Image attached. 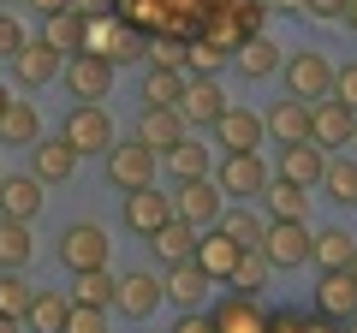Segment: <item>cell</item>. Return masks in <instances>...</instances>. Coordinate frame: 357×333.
<instances>
[{
  "mask_svg": "<svg viewBox=\"0 0 357 333\" xmlns=\"http://www.w3.org/2000/svg\"><path fill=\"white\" fill-rule=\"evenodd\" d=\"M262 125H268V137H274V143H304L310 137V102L280 95V102L262 114Z\"/></svg>",
  "mask_w": 357,
  "mask_h": 333,
  "instance_id": "cell-24",
  "label": "cell"
},
{
  "mask_svg": "<svg viewBox=\"0 0 357 333\" xmlns=\"http://www.w3.org/2000/svg\"><path fill=\"white\" fill-rule=\"evenodd\" d=\"M262 137H268V125H262V114H250V107H227V114L215 119V143L227 155H256Z\"/></svg>",
  "mask_w": 357,
  "mask_h": 333,
  "instance_id": "cell-13",
  "label": "cell"
},
{
  "mask_svg": "<svg viewBox=\"0 0 357 333\" xmlns=\"http://www.w3.org/2000/svg\"><path fill=\"white\" fill-rule=\"evenodd\" d=\"M333 102H345L357 114V60L351 65H333Z\"/></svg>",
  "mask_w": 357,
  "mask_h": 333,
  "instance_id": "cell-43",
  "label": "cell"
},
{
  "mask_svg": "<svg viewBox=\"0 0 357 333\" xmlns=\"http://www.w3.org/2000/svg\"><path fill=\"white\" fill-rule=\"evenodd\" d=\"M321 191L333 196L340 208H357V161L345 155H328V173H321Z\"/></svg>",
  "mask_w": 357,
  "mask_h": 333,
  "instance_id": "cell-37",
  "label": "cell"
},
{
  "mask_svg": "<svg viewBox=\"0 0 357 333\" xmlns=\"http://www.w3.org/2000/svg\"><path fill=\"white\" fill-rule=\"evenodd\" d=\"M84 24H89V18L77 13V6H66V13L42 18V42H48L60 60H66V54H84Z\"/></svg>",
  "mask_w": 357,
  "mask_h": 333,
  "instance_id": "cell-25",
  "label": "cell"
},
{
  "mask_svg": "<svg viewBox=\"0 0 357 333\" xmlns=\"http://www.w3.org/2000/svg\"><path fill=\"white\" fill-rule=\"evenodd\" d=\"M227 42L220 36H197V42H185V77H220V65H227Z\"/></svg>",
  "mask_w": 357,
  "mask_h": 333,
  "instance_id": "cell-33",
  "label": "cell"
},
{
  "mask_svg": "<svg viewBox=\"0 0 357 333\" xmlns=\"http://www.w3.org/2000/svg\"><path fill=\"white\" fill-rule=\"evenodd\" d=\"M60 65H66V60H60V54H54L42 36H36V42H24V48L13 54V77L24 84V90H42V84H54V77H60Z\"/></svg>",
  "mask_w": 357,
  "mask_h": 333,
  "instance_id": "cell-18",
  "label": "cell"
},
{
  "mask_svg": "<svg viewBox=\"0 0 357 333\" xmlns=\"http://www.w3.org/2000/svg\"><path fill=\"white\" fill-rule=\"evenodd\" d=\"M24 42H30V36H24V30H18V18H13V13H0V54L13 60V54L24 48Z\"/></svg>",
  "mask_w": 357,
  "mask_h": 333,
  "instance_id": "cell-44",
  "label": "cell"
},
{
  "mask_svg": "<svg viewBox=\"0 0 357 333\" xmlns=\"http://www.w3.org/2000/svg\"><path fill=\"white\" fill-rule=\"evenodd\" d=\"M161 292L173 297L178 309H203V297L215 292V280H208L197 262H173V268H167V280H161Z\"/></svg>",
  "mask_w": 357,
  "mask_h": 333,
  "instance_id": "cell-23",
  "label": "cell"
},
{
  "mask_svg": "<svg viewBox=\"0 0 357 333\" xmlns=\"http://www.w3.org/2000/svg\"><path fill=\"white\" fill-rule=\"evenodd\" d=\"M178 90H185V72H167V65L143 72V107H178Z\"/></svg>",
  "mask_w": 357,
  "mask_h": 333,
  "instance_id": "cell-39",
  "label": "cell"
},
{
  "mask_svg": "<svg viewBox=\"0 0 357 333\" xmlns=\"http://www.w3.org/2000/svg\"><path fill=\"white\" fill-rule=\"evenodd\" d=\"M304 6H310L316 18H340V13H345V0H304Z\"/></svg>",
  "mask_w": 357,
  "mask_h": 333,
  "instance_id": "cell-46",
  "label": "cell"
},
{
  "mask_svg": "<svg viewBox=\"0 0 357 333\" xmlns=\"http://www.w3.org/2000/svg\"><path fill=\"white\" fill-rule=\"evenodd\" d=\"M60 137L72 143L77 155H107V149L119 143V131H114V119H107L102 102H72V114H66Z\"/></svg>",
  "mask_w": 357,
  "mask_h": 333,
  "instance_id": "cell-2",
  "label": "cell"
},
{
  "mask_svg": "<svg viewBox=\"0 0 357 333\" xmlns=\"http://www.w3.org/2000/svg\"><path fill=\"white\" fill-rule=\"evenodd\" d=\"M155 161H161V155L143 149L137 137H131V143H114V149L102 155L107 185H114V191H143V185H155Z\"/></svg>",
  "mask_w": 357,
  "mask_h": 333,
  "instance_id": "cell-5",
  "label": "cell"
},
{
  "mask_svg": "<svg viewBox=\"0 0 357 333\" xmlns=\"http://www.w3.org/2000/svg\"><path fill=\"white\" fill-rule=\"evenodd\" d=\"M119 215H126V226L137 232V238H149V232L173 215V196L155 191V185H143V191H126V208H119Z\"/></svg>",
  "mask_w": 357,
  "mask_h": 333,
  "instance_id": "cell-19",
  "label": "cell"
},
{
  "mask_svg": "<svg viewBox=\"0 0 357 333\" xmlns=\"http://www.w3.org/2000/svg\"><path fill=\"white\" fill-rule=\"evenodd\" d=\"M357 137V114L345 102H316L310 107V143H316V149H345V143Z\"/></svg>",
  "mask_w": 357,
  "mask_h": 333,
  "instance_id": "cell-12",
  "label": "cell"
},
{
  "mask_svg": "<svg viewBox=\"0 0 357 333\" xmlns=\"http://www.w3.org/2000/svg\"><path fill=\"white\" fill-rule=\"evenodd\" d=\"M351 143H357V137H351Z\"/></svg>",
  "mask_w": 357,
  "mask_h": 333,
  "instance_id": "cell-55",
  "label": "cell"
},
{
  "mask_svg": "<svg viewBox=\"0 0 357 333\" xmlns=\"http://www.w3.org/2000/svg\"><path fill=\"white\" fill-rule=\"evenodd\" d=\"M66 333H107V309L72 304V316H66Z\"/></svg>",
  "mask_w": 357,
  "mask_h": 333,
  "instance_id": "cell-42",
  "label": "cell"
},
{
  "mask_svg": "<svg viewBox=\"0 0 357 333\" xmlns=\"http://www.w3.org/2000/svg\"><path fill=\"white\" fill-rule=\"evenodd\" d=\"M84 54H96V60H107V65H131V60H149V42H143L137 24H119V18L96 13L84 24Z\"/></svg>",
  "mask_w": 357,
  "mask_h": 333,
  "instance_id": "cell-1",
  "label": "cell"
},
{
  "mask_svg": "<svg viewBox=\"0 0 357 333\" xmlns=\"http://www.w3.org/2000/svg\"><path fill=\"white\" fill-rule=\"evenodd\" d=\"M149 65L185 72V42H178V36H155V42H149Z\"/></svg>",
  "mask_w": 357,
  "mask_h": 333,
  "instance_id": "cell-41",
  "label": "cell"
},
{
  "mask_svg": "<svg viewBox=\"0 0 357 333\" xmlns=\"http://www.w3.org/2000/svg\"><path fill=\"white\" fill-rule=\"evenodd\" d=\"M66 90H72V102H102V95H114V65L96 60V54H72V60L60 65Z\"/></svg>",
  "mask_w": 357,
  "mask_h": 333,
  "instance_id": "cell-10",
  "label": "cell"
},
{
  "mask_svg": "<svg viewBox=\"0 0 357 333\" xmlns=\"http://www.w3.org/2000/svg\"><path fill=\"white\" fill-rule=\"evenodd\" d=\"M72 6H77V13H84V18H96V13H107V0H72Z\"/></svg>",
  "mask_w": 357,
  "mask_h": 333,
  "instance_id": "cell-48",
  "label": "cell"
},
{
  "mask_svg": "<svg viewBox=\"0 0 357 333\" xmlns=\"http://www.w3.org/2000/svg\"><path fill=\"white\" fill-rule=\"evenodd\" d=\"M36 137H42V114L24 102V95H13V102H6V114H0V143H18V149H30Z\"/></svg>",
  "mask_w": 357,
  "mask_h": 333,
  "instance_id": "cell-29",
  "label": "cell"
},
{
  "mask_svg": "<svg viewBox=\"0 0 357 333\" xmlns=\"http://www.w3.org/2000/svg\"><path fill=\"white\" fill-rule=\"evenodd\" d=\"M36 256V238H30L24 220H0V268H30Z\"/></svg>",
  "mask_w": 357,
  "mask_h": 333,
  "instance_id": "cell-36",
  "label": "cell"
},
{
  "mask_svg": "<svg viewBox=\"0 0 357 333\" xmlns=\"http://www.w3.org/2000/svg\"><path fill=\"white\" fill-rule=\"evenodd\" d=\"M77 161H84V155H77L66 137H36L30 143V173H36L42 185H66L77 173Z\"/></svg>",
  "mask_w": 357,
  "mask_h": 333,
  "instance_id": "cell-16",
  "label": "cell"
},
{
  "mask_svg": "<svg viewBox=\"0 0 357 333\" xmlns=\"http://www.w3.org/2000/svg\"><path fill=\"white\" fill-rule=\"evenodd\" d=\"M173 215H178V220H191V226L203 232V226H215V220L227 215V196H220L215 179H185V185L173 191Z\"/></svg>",
  "mask_w": 357,
  "mask_h": 333,
  "instance_id": "cell-7",
  "label": "cell"
},
{
  "mask_svg": "<svg viewBox=\"0 0 357 333\" xmlns=\"http://www.w3.org/2000/svg\"><path fill=\"white\" fill-rule=\"evenodd\" d=\"M30 297H36V286H24V274H18V268H0V316H6V321H24L30 316Z\"/></svg>",
  "mask_w": 357,
  "mask_h": 333,
  "instance_id": "cell-40",
  "label": "cell"
},
{
  "mask_svg": "<svg viewBox=\"0 0 357 333\" xmlns=\"http://www.w3.org/2000/svg\"><path fill=\"white\" fill-rule=\"evenodd\" d=\"M185 119H178V107H143V119H137V143L143 149H155V155H167L173 143H185Z\"/></svg>",
  "mask_w": 357,
  "mask_h": 333,
  "instance_id": "cell-22",
  "label": "cell"
},
{
  "mask_svg": "<svg viewBox=\"0 0 357 333\" xmlns=\"http://www.w3.org/2000/svg\"><path fill=\"white\" fill-rule=\"evenodd\" d=\"M262 208H268V220H310V191L292 179H268Z\"/></svg>",
  "mask_w": 357,
  "mask_h": 333,
  "instance_id": "cell-27",
  "label": "cell"
},
{
  "mask_svg": "<svg viewBox=\"0 0 357 333\" xmlns=\"http://www.w3.org/2000/svg\"><path fill=\"white\" fill-rule=\"evenodd\" d=\"M351 256H357V238L345 226H321L316 244H310V262L316 268H351Z\"/></svg>",
  "mask_w": 357,
  "mask_h": 333,
  "instance_id": "cell-31",
  "label": "cell"
},
{
  "mask_svg": "<svg viewBox=\"0 0 357 333\" xmlns=\"http://www.w3.org/2000/svg\"><path fill=\"white\" fill-rule=\"evenodd\" d=\"M351 280H357V256H351Z\"/></svg>",
  "mask_w": 357,
  "mask_h": 333,
  "instance_id": "cell-53",
  "label": "cell"
},
{
  "mask_svg": "<svg viewBox=\"0 0 357 333\" xmlns=\"http://www.w3.org/2000/svg\"><path fill=\"white\" fill-rule=\"evenodd\" d=\"M173 333H215V316H203V309H185Z\"/></svg>",
  "mask_w": 357,
  "mask_h": 333,
  "instance_id": "cell-45",
  "label": "cell"
},
{
  "mask_svg": "<svg viewBox=\"0 0 357 333\" xmlns=\"http://www.w3.org/2000/svg\"><path fill=\"white\" fill-rule=\"evenodd\" d=\"M24 6H36L42 18H54V13H66V6H72V0H24Z\"/></svg>",
  "mask_w": 357,
  "mask_h": 333,
  "instance_id": "cell-47",
  "label": "cell"
},
{
  "mask_svg": "<svg viewBox=\"0 0 357 333\" xmlns=\"http://www.w3.org/2000/svg\"><path fill=\"white\" fill-rule=\"evenodd\" d=\"M274 6H286V13H304V0H274Z\"/></svg>",
  "mask_w": 357,
  "mask_h": 333,
  "instance_id": "cell-51",
  "label": "cell"
},
{
  "mask_svg": "<svg viewBox=\"0 0 357 333\" xmlns=\"http://www.w3.org/2000/svg\"><path fill=\"white\" fill-rule=\"evenodd\" d=\"M191 250H197V226H191V220H178V215H167L161 226L149 232V256L167 262V268H173V262H191Z\"/></svg>",
  "mask_w": 357,
  "mask_h": 333,
  "instance_id": "cell-20",
  "label": "cell"
},
{
  "mask_svg": "<svg viewBox=\"0 0 357 333\" xmlns=\"http://www.w3.org/2000/svg\"><path fill=\"white\" fill-rule=\"evenodd\" d=\"M280 72H286V95H298V102H310V107L333 95V60H328V54H316V48L292 54Z\"/></svg>",
  "mask_w": 357,
  "mask_h": 333,
  "instance_id": "cell-3",
  "label": "cell"
},
{
  "mask_svg": "<svg viewBox=\"0 0 357 333\" xmlns=\"http://www.w3.org/2000/svg\"><path fill=\"white\" fill-rule=\"evenodd\" d=\"M238 256H244V250H238V244H232V238H227L220 226H203V238H197V250H191V262H197V268L208 274V280H220V286L232 280Z\"/></svg>",
  "mask_w": 357,
  "mask_h": 333,
  "instance_id": "cell-17",
  "label": "cell"
},
{
  "mask_svg": "<svg viewBox=\"0 0 357 333\" xmlns=\"http://www.w3.org/2000/svg\"><path fill=\"white\" fill-rule=\"evenodd\" d=\"M232 65H238L244 77H274V72H280V65H286V54L274 48V42H268V36H244L238 48H232Z\"/></svg>",
  "mask_w": 357,
  "mask_h": 333,
  "instance_id": "cell-26",
  "label": "cell"
},
{
  "mask_svg": "<svg viewBox=\"0 0 357 333\" xmlns=\"http://www.w3.org/2000/svg\"><path fill=\"white\" fill-rule=\"evenodd\" d=\"M114 292H119V274H107V268L72 274V304H89V309H114Z\"/></svg>",
  "mask_w": 357,
  "mask_h": 333,
  "instance_id": "cell-32",
  "label": "cell"
},
{
  "mask_svg": "<svg viewBox=\"0 0 357 333\" xmlns=\"http://www.w3.org/2000/svg\"><path fill=\"white\" fill-rule=\"evenodd\" d=\"M215 185H220V196H227V203H250V196H262V191H268L262 155H227V161H220V173H215Z\"/></svg>",
  "mask_w": 357,
  "mask_h": 333,
  "instance_id": "cell-9",
  "label": "cell"
},
{
  "mask_svg": "<svg viewBox=\"0 0 357 333\" xmlns=\"http://www.w3.org/2000/svg\"><path fill=\"white\" fill-rule=\"evenodd\" d=\"M0 333H24V321H6V316H0Z\"/></svg>",
  "mask_w": 357,
  "mask_h": 333,
  "instance_id": "cell-50",
  "label": "cell"
},
{
  "mask_svg": "<svg viewBox=\"0 0 357 333\" xmlns=\"http://www.w3.org/2000/svg\"><path fill=\"white\" fill-rule=\"evenodd\" d=\"M66 316H72V297L66 292H36L30 297L24 333H66Z\"/></svg>",
  "mask_w": 357,
  "mask_h": 333,
  "instance_id": "cell-30",
  "label": "cell"
},
{
  "mask_svg": "<svg viewBox=\"0 0 357 333\" xmlns=\"http://www.w3.org/2000/svg\"><path fill=\"white\" fill-rule=\"evenodd\" d=\"M215 226L227 232V238L238 244V250H256V244H262V232H268V220L256 215V208H244V203H238V208H227V215H220Z\"/></svg>",
  "mask_w": 357,
  "mask_h": 333,
  "instance_id": "cell-35",
  "label": "cell"
},
{
  "mask_svg": "<svg viewBox=\"0 0 357 333\" xmlns=\"http://www.w3.org/2000/svg\"><path fill=\"white\" fill-rule=\"evenodd\" d=\"M42 196H48V185L36 179V173H6L0 179V220H36L42 215Z\"/></svg>",
  "mask_w": 357,
  "mask_h": 333,
  "instance_id": "cell-14",
  "label": "cell"
},
{
  "mask_svg": "<svg viewBox=\"0 0 357 333\" xmlns=\"http://www.w3.org/2000/svg\"><path fill=\"white\" fill-rule=\"evenodd\" d=\"M321 173H328V149H316V143H280V173L274 179H292L304 185V191H321Z\"/></svg>",
  "mask_w": 357,
  "mask_h": 333,
  "instance_id": "cell-15",
  "label": "cell"
},
{
  "mask_svg": "<svg viewBox=\"0 0 357 333\" xmlns=\"http://www.w3.org/2000/svg\"><path fill=\"white\" fill-rule=\"evenodd\" d=\"M6 102H13V84H0V114H6Z\"/></svg>",
  "mask_w": 357,
  "mask_h": 333,
  "instance_id": "cell-52",
  "label": "cell"
},
{
  "mask_svg": "<svg viewBox=\"0 0 357 333\" xmlns=\"http://www.w3.org/2000/svg\"><path fill=\"white\" fill-rule=\"evenodd\" d=\"M340 18H345L351 30H357V0H345V13H340Z\"/></svg>",
  "mask_w": 357,
  "mask_h": 333,
  "instance_id": "cell-49",
  "label": "cell"
},
{
  "mask_svg": "<svg viewBox=\"0 0 357 333\" xmlns=\"http://www.w3.org/2000/svg\"><path fill=\"white\" fill-rule=\"evenodd\" d=\"M227 90H220V77H185V90H178V119L185 125H208L215 131V119L227 114Z\"/></svg>",
  "mask_w": 357,
  "mask_h": 333,
  "instance_id": "cell-8",
  "label": "cell"
},
{
  "mask_svg": "<svg viewBox=\"0 0 357 333\" xmlns=\"http://www.w3.org/2000/svg\"><path fill=\"white\" fill-rule=\"evenodd\" d=\"M268 274H274V268H268V256H262V250H244L227 286H232L238 297H262V292H268Z\"/></svg>",
  "mask_w": 357,
  "mask_h": 333,
  "instance_id": "cell-38",
  "label": "cell"
},
{
  "mask_svg": "<svg viewBox=\"0 0 357 333\" xmlns=\"http://www.w3.org/2000/svg\"><path fill=\"white\" fill-rule=\"evenodd\" d=\"M316 309H321L328 321H345V316H357V280H351V268H321Z\"/></svg>",
  "mask_w": 357,
  "mask_h": 333,
  "instance_id": "cell-21",
  "label": "cell"
},
{
  "mask_svg": "<svg viewBox=\"0 0 357 333\" xmlns=\"http://www.w3.org/2000/svg\"><path fill=\"white\" fill-rule=\"evenodd\" d=\"M310 244H316L310 220H268V232H262L256 250L268 256V268H304V262H310Z\"/></svg>",
  "mask_w": 357,
  "mask_h": 333,
  "instance_id": "cell-4",
  "label": "cell"
},
{
  "mask_svg": "<svg viewBox=\"0 0 357 333\" xmlns=\"http://www.w3.org/2000/svg\"><path fill=\"white\" fill-rule=\"evenodd\" d=\"M60 262L72 274H89V268H107V232L96 220H72L60 232Z\"/></svg>",
  "mask_w": 357,
  "mask_h": 333,
  "instance_id": "cell-6",
  "label": "cell"
},
{
  "mask_svg": "<svg viewBox=\"0 0 357 333\" xmlns=\"http://www.w3.org/2000/svg\"><path fill=\"white\" fill-rule=\"evenodd\" d=\"M215 333H268L262 309H256V297H220L215 304Z\"/></svg>",
  "mask_w": 357,
  "mask_h": 333,
  "instance_id": "cell-28",
  "label": "cell"
},
{
  "mask_svg": "<svg viewBox=\"0 0 357 333\" xmlns=\"http://www.w3.org/2000/svg\"><path fill=\"white\" fill-rule=\"evenodd\" d=\"M0 179H6V166H0Z\"/></svg>",
  "mask_w": 357,
  "mask_h": 333,
  "instance_id": "cell-54",
  "label": "cell"
},
{
  "mask_svg": "<svg viewBox=\"0 0 357 333\" xmlns=\"http://www.w3.org/2000/svg\"><path fill=\"white\" fill-rule=\"evenodd\" d=\"M161 280H155L149 268H131V274H119V292H114V309L126 321H149L155 309H161Z\"/></svg>",
  "mask_w": 357,
  "mask_h": 333,
  "instance_id": "cell-11",
  "label": "cell"
},
{
  "mask_svg": "<svg viewBox=\"0 0 357 333\" xmlns=\"http://www.w3.org/2000/svg\"><path fill=\"white\" fill-rule=\"evenodd\" d=\"M208 161H215V155H208V143H173V149H167V173H173L178 185L185 179H208Z\"/></svg>",
  "mask_w": 357,
  "mask_h": 333,
  "instance_id": "cell-34",
  "label": "cell"
}]
</instances>
